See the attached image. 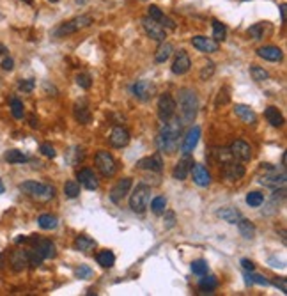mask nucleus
<instances>
[{"label":"nucleus","instance_id":"12","mask_svg":"<svg viewBox=\"0 0 287 296\" xmlns=\"http://www.w3.org/2000/svg\"><path fill=\"white\" fill-rule=\"evenodd\" d=\"M153 92H154V85L151 82H147V80H138V82H135L131 85V94L137 100H140V102H147L153 96Z\"/></svg>","mask_w":287,"mask_h":296},{"label":"nucleus","instance_id":"13","mask_svg":"<svg viewBox=\"0 0 287 296\" xmlns=\"http://www.w3.org/2000/svg\"><path fill=\"white\" fill-rule=\"evenodd\" d=\"M131 183H133V181H131V177H124V179L117 181L116 186L110 190V201H112L114 204H121V203H123V199L126 197L128 191H130Z\"/></svg>","mask_w":287,"mask_h":296},{"label":"nucleus","instance_id":"50","mask_svg":"<svg viewBox=\"0 0 287 296\" xmlns=\"http://www.w3.org/2000/svg\"><path fill=\"white\" fill-rule=\"evenodd\" d=\"M213 73H215V64H213L211 60H209L208 64H204V68H202V71H201V78H202V80H208L209 76L213 75Z\"/></svg>","mask_w":287,"mask_h":296},{"label":"nucleus","instance_id":"27","mask_svg":"<svg viewBox=\"0 0 287 296\" xmlns=\"http://www.w3.org/2000/svg\"><path fill=\"white\" fill-rule=\"evenodd\" d=\"M201 280H199V289L202 291V294H211V291H215L218 285L217 277H213V275H201Z\"/></svg>","mask_w":287,"mask_h":296},{"label":"nucleus","instance_id":"52","mask_svg":"<svg viewBox=\"0 0 287 296\" xmlns=\"http://www.w3.org/2000/svg\"><path fill=\"white\" fill-rule=\"evenodd\" d=\"M175 225V213L165 210V229H172Z\"/></svg>","mask_w":287,"mask_h":296},{"label":"nucleus","instance_id":"34","mask_svg":"<svg viewBox=\"0 0 287 296\" xmlns=\"http://www.w3.org/2000/svg\"><path fill=\"white\" fill-rule=\"evenodd\" d=\"M73 247H75V250H78V252H89L90 248L96 247V241L90 240L89 236H78L75 240V243H73Z\"/></svg>","mask_w":287,"mask_h":296},{"label":"nucleus","instance_id":"44","mask_svg":"<svg viewBox=\"0 0 287 296\" xmlns=\"http://www.w3.org/2000/svg\"><path fill=\"white\" fill-rule=\"evenodd\" d=\"M27 257H29V266H32V268H36V266H39L45 259L41 257V255L38 254V252L34 250V248H30V250H27Z\"/></svg>","mask_w":287,"mask_h":296},{"label":"nucleus","instance_id":"60","mask_svg":"<svg viewBox=\"0 0 287 296\" xmlns=\"http://www.w3.org/2000/svg\"><path fill=\"white\" fill-rule=\"evenodd\" d=\"M30 126H32V128L38 126V123H36V117H30Z\"/></svg>","mask_w":287,"mask_h":296},{"label":"nucleus","instance_id":"63","mask_svg":"<svg viewBox=\"0 0 287 296\" xmlns=\"http://www.w3.org/2000/svg\"><path fill=\"white\" fill-rule=\"evenodd\" d=\"M48 2H52V4H57V2H59V0H48Z\"/></svg>","mask_w":287,"mask_h":296},{"label":"nucleus","instance_id":"64","mask_svg":"<svg viewBox=\"0 0 287 296\" xmlns=\"http://www.w3.org/2000/svg\"><path fill=\"white\" fill-rule=\"evenodd\" d=\"M144 2H146V0H144Z\"/></svg>","mask_w":287,"mask_h":296},{"label":"nucleus","instance_id":"2","mask_svg":"<svg viewBox=\"0 0 287 296\" xmlns=\"http://www.w3.org/2000/svg\"><path fill=\"white\" fill-rule=\"evenodd\" d=\"M179 112H181V119L184 123H194L199 112V100L195 90L192 89H181L179 90Z\"/></svg>","mask_w":287,"mask_h":296},{"label":"nucleus","instance_id":"22","mask_svg":"<svg viewBox=\"0 0 287 296\" xmlns=\"http://www.w3.org/2000/svg\"><path fill=\"white\" fill-rule=\"evenodd\" d=\"M76 177H78V183L83 184V186H85L87 190L92 191V190H98V188H100V181H98L96 174H94L90 169H82V170H78Z\"/></svg>","mask_w":287,"mask_h":296},{"label":"nucleus","instance_id":"48","mask_svg":"<svg viewBox=\"0 0 287 296\" xmlns=\"http://www.w3.org/2000/svg\"><path fill=\"white\" fill-rule=\"evenodd\" d=\"M147 16H149L151 20H154V22H160V20L163 18V13H161V9L158 8V6H151V8L147 9Z\"/></svg>","mask_w":287,"mask_h":296},{"label":"nucleus","instance_id":"29","mask_svg":"<svg viewBox=\"0 0 287 296\" xmlns=\"http://www.w3.org/2000/svg\"><path fill=\"white\" fill-rule=\"evenodd\" d=\"M238 229H239V234H241L245 240H254L255 238V225L250 220H246V218H243V217L239 218Z\"/></svg>","mask_w":287,"mask_h":296},{"label":"nucleus","instance_id":"36","mask_svg":"<svg viewBox=\"0 0 287 296\" xmlns=\"http://www.w3.org/2000/svg\"><path fill=\"white\" fill-rule=\"evenodd\" d=\"M64 195L66 197H69V199H76L80 195V183L75 179L71 181H66V184H64Z\"/></svg>","mask_w":287,"mask_h":296},{"label":"nucleus","instance_id":"31","mask_svg":"<svg viewBox=\"0 0 287 296\" xmlns=\"http://www.w3.org/2000/svg\"><path fill=\"white\" fill-rule=\"evenodd\" d=\"M4 160L8 161V163H27L30 158L18 149H9L8 153L4 154Z\"/></svg>","mask_w":287,"mask_h":296},{"label":"nucleus","instance_id":"24","mask_svg":"<svg viewBox=\"0 0 287 296\" xmlns=\"http://www.w3.org/2000/svg\"><path fill=\"white\" fill-rule=\"evenodd\" d=\"M234 114L246 124H254L257 121V114L250 109L248 105H236L234 107Z\"/></svg>","mask_w":287,"mask_h":296},{"label":"nucleus","instance_id":"39","mask_svg":"<svg viewBox=\"0 0 287 296\" xmlns=\"http://www.w3.org/2000/svg\"><path fill=\"white\" fill-rule=\"evenodd\" d=\"M262 203H264V195H262L261 191H250V193L246 195V204H248L250 208H259Z\"/></svg>","mask_w":287,"mask_h":296},{"label":"nucleus","instance_id":"3","mask_svg":"<svg viewBox=\"0 0 287 296\" xmlns=\"http://www.w3.org/2000/svg\"><path fill=\"white\" fill-rule=\"evenodd\" d=\"M20 190L27 197L38 201V203H48L50 199H53V195H55V188L52 184L38 183V181H25V183L20 184Z\"/></svg>","mask_w":287,"mask_h":296},{"label":"nucleus","instance_id":"62","mask_svg":"<svg viewBox=\"0 0 287 296\" xmlns=\"http://www.w3.org/2000/svg\"><path fill=\"white\" fill-rule=\"evenodd\" d=\"M23 2H27V4H32L34 0H23Z\"/></svg>","mask_w":287,"mask_h":296},{"label":"nucleus","instance_id":"58","mask_svg":"<svg viewBox=\"0 0 287 296\" xmlns=\"http://www.w3.org/2000/svg\"><path fill=\"white\" fill-rule=\"evenodd\" d=\"M285 4L280 6V16H282V22H285Z\"/></svg>","mask_w":287,"mask_h":296},{"label":"nucleus","instance_id":"45","mask_svg":"<svg viewBox=\"0 0 287 296\" xmlns=\"http://www.w3.org/2000/svg\"><path fill=\"white\" fill-rule=\"evenodd\" d=\"M192 271L195 275H204L208 273V262L202 261V259H197V261L192 262Z\"/></svg>","mask_w":287,"mask_h":296},{"label":"nucleus","instance_id":"20","mask_svg":"<svg viewBox=\"0 0 287 296\" xmlns=\"http://www.w3.org/2000/svg\"><path fill=\"white\" fill-rule=\"evenodd\" d=\"M199 140H201V128L199 126H194L188 130V133L184 135L183 139V146H181V151L183 153H192V151L197 147Z\"/></svg>","mask_w":287,"mask_h":296},{"label":"nucleus","instance_id":"30","mask_svg":"<svg viewBox=\"0 0 287 296\" xmlns=\"http://www.w3.org/2000/svg\"><path fill=\"white\" fill-rule=\"evenodd\" d=\"M264 116L273 128H280L283 124V116L280 114V110L276 109V107H268V109L264 110Z\"/></svg>","mask_w":287,"mask_h":296},{"label":"nucleus","instance_id":"43","mask_svg":"<svg viewBox=\"0 0 287 296\" xmlns=\"http://www.w3.org/2000/svg\"><path fill=\"white\" fill-rule=\"evenodd\" d=\"M246 277V282L248 284H259V285H269V282L266 280L262 275H257V273H254V271H248V273L245 275Z\"/></svg>","mask_w":287,"mask_h":296},{"label":"nucleus","instance_id":"19","mask_svg":"<svg viewBox=\"0 0 287 296\" xmlns=\"http://www.w3.org/2000/svg\"><path fill=\"white\" fill-rule=\"evenodd\" d=\"M190 172H192V176H194L195 184H199V186H202V188L211 184V174H209V170L206 169L204 165H201V163H194Z\"/></svg>","mask_w":287,"mask_h":296},{"label":"nucleus","instance_id":"25","mask_svg":"<svg viewBox=\"0 0 287 296\" xmlns=\"http://www.w3.org/2000/svg\"><path fill=\"white\" fill-rule=\"evenodd\" d=\"M11 266L15 271H23L29 266V257H27V250H16L11 255Z\"/></svg>","mask_w":287,"mask_h":296},{"label":"nucleus","instance_id":"5","mask_svg":"<svg viewBox=\"0 0 287 296\" xmlns=\"http://www.w3.org/2000/svg\"><path fill=\"white\" fill-rule=\"evenodd\" d=\"M261 170H264V174L261 176V179H259V183L264 184V186L268 188H282L283 184H285V172H278V169H275V167H271L269 163H262Z\"/></svg>","mask_w":287,"mask_h":296},{"label":"nucleus","instance_id":"7","mask_svg":"<svg viewBox=\"0 0 287 296\" xmlns=\"http://www.w3.org/2000/svg\"><path fill=\"white\" fill-rule=\"evenodd\" d=\"M94 160H96V167L103 177H112L117 172L116 160H114V156L109 151H98Z\"/></svg>","mask_w":287,"mask_h":296},{"label":"nucleus","instance_id":"53","mask_svg":"<svg viewBox=\"0 0 287 296\" xmlns=\"http://www.w3.org/2000/svg\"><path fill=\"white\" fill-rule=\"evenodd\" d=\"M229 89L227 87H224V89H220V92H218V100H217V107H220V103L222 105H225V103L229 102Z\"/></svg>","mask_w":287,"mask_h":296},{"label":"nucleus","instance_id":"6","mask_svg":"<svg viewBox=\"0 0 287 296\" xmlns=\"http://www.w3.org/2000/svg\"><path fill=\"white\" fill-rule=\"evenodd\" d=\"M149 199H151V188L146 186V184H138L133 193H131L130 208L135 213H144L147 210V206H149Z\"/></svg>","mask_w":287,"mask_h":296},{"label":"nucleus","instance_id":"35","mask_svg":"<svg viewBox=\"0 0 287 296\" xmlns=\"http://www.w3.org/2000/svg\"><path fill=\"white\" fill-rule=\"evenodd\" d=\"M38 224L41 229H45V231H53V229L59 225V220H57V217H53V215H41V217L38 218Z\"/></svg>","mask_w":287,"mask_h":296},{"label":"nucleus","instance_id":"21","mask_svg":"<svg viewBox=\"0 0 287 296\" xmlns=\"http://www.w3.org/2000/svg\"><path fill=\"white\" fill-rule=\"evenodd\" d=\"M137 167L138 169H144V170H151V172H160V170L163 169V161H161L160 154H153V156L138 160Z\"/></svg>","mask_w":287,"mask_h":296},{"label":"nucleus","instance_id":"11","mask_svg":"<svg viewBox=\"0 0 287 296\" xmlns=\"http://www.w3.org/2000/svg\"><path fill=\"white\" fill-rule=\"evenodd\" d=\"M142 25H144V30H146L147 36H149L151 39H154V41H160V43L165 41V38H167V32H165V29L158 22L151 20L149 16H146V18L142 20Z\"/></svg>","mask_w":287,"mask_h":296},{"label":"nucleus","instance_id":"8","mask_svg":"<svg viewBox=\"0 0 287 296\" xmlns=\"http://www.w3.org/2000/svg\"><path fill=\"white\" fill-rule=\"evenodd\" d=\"M175 109H177V105H175V100L168 92L161 94V96L158 97V117H160L163 123L174 117Z\"/></svg>","mask_w":287,"mask_h":296},{"label":"nucleus","instance_id":"33","mask_svg":"<svg viewBox=\"0 0 287 296\" xmlns=\"http://www.w3.org/2000/svg\"><path fill=\"white\" fill-rule=\"evenodd\" d=\"M96 261L100 266L103 268H112L114 264H116V255H114V252L110 250H103L100 252V254L96 255Z\"/></svg>","mask_w":287,"mask_h":296},{"label":"nucleus","instance_id":"41","mask_svg":"<svg viewBox=\"0 0 287 296\" xmlns=\"http://www.w3.org/2000/svg\"><path fill=\"white\" fill-rule=\"evenodd\" d=\"M250 75H252V78H254L255 82H266V80L269 78V73L266 71L264 68H259V66H252V68H250Z\"/></svg>","mask_w":287,"mask_h":296},{"label":"nucleus","instance_id":"14","mask_svg":"<svg viewBox=\"0 0 287 296\" xmlns=\"http://www.w3.org/2000/svg\"><path fill=\"white\" fill-rule=\"evenodd\" d=\"M229 151H231L232 158H236V160H239V161L252 160V147L246 142H243V140H234V142L231 144V147H229Z\"/></svg>","mask_w":287,"mask_h":296},{"label":"nucleus","instance_id":"55","mask_svg":"<svg viewBox=\"0 0 287 296\" xmlns=\"http://www.w3.org/2000/svg\"><path fill=\"white\" fill-rule=\"evenodd\" d=\"M13 68H15V60H13L11 57L4 59V62H2V69H4V71H13Z\"/></svg>","mask_w":287,"mask_h":296},{"label":"nucleus","instance_id":"49","mask_svg":"<svg viewBox=\"0 0 287 296\" xmlns=\"http://www.w3.org/2000/svg\"><path fill=\"white\" fill-rule=\"evenodd\" d=\"M75 275H76L78 278H89L90 275H92V270H90V268L87 266V264H80V266L75 270Z\"/></svg>","mask_w":287,"mask_h":296},{"label":"nucleus","instance_id":"10","mask_svg":"<svg viewBox=\"0 0 287 296\" xmlns=\"http://www.w3.org/2000/svg\"><path fill=\"white\" fill-rule=\"evenodd\" d=\"M222 176L227 181H239L245 176V167L238 161H234V158L229 161H225L224 167H222Z\"/></svg>","mask_w":287,"mask_h":296},{"label":"nucleus","instance_id":"28","mask_svg":"<svg viewBox=\"0 0 287 296\" xmlns=\"http://www.w3.org/2000/svg\"><path fill=\"white\" fill-rule=\"evenodd\" d=\"M172 52H174V46H172L170 43L161 41L160 46H158V50H156V53H154V60H156L158 64L167 62V60L170 59Z\"/></svg>","mask_w":287,"mask_h":296},{"label":"nucleus","instance_id":"57","mask_svg":"<svg viewBox=\"0 0 287 296\" xmlns=\"http://www.w3.org/2000/svg\"><path fill=\"white\" fill-rule=\"evenodd\" d=\"M275 285H276V287H280V291H282V292H287V282H285V278H276Z\"/></svg>","mask_w":287,"mask_h":296},{"label":"nucleus","instance_id":"1","mask_svg":"<svg viewBox=\"0 0 287 296\" xmlns=\"http://www.w3.org/2000/svg\"><path fill=\"white\" fill-rule=\"evenodd\" d=\"M179 137H181V123H179V119L165 121L156 137L158 151L165 154H174L177 151Z\"/></svg>","mask_w":287,"mask_h":296},{"label":"nucleus","instance_id":"56","mask_svg":"<svg viewBox=\"0 0 287 296\" xmlns=\"http://www.w3.org/2000/svg\"><path fill=\"white\" fill-rule=\"evenodd\" d=\"M241 266L245 268L246 271H254V270H255L254 262L250 261V259H241Z\"/></svg>","mask_w":287,"mask_h":296},{"label":"nucleus","instance_id":"17","mask_svg":"<svg viewBox=\"0 0 287 296\" xmlns=\"http://www.w3.org/2000/svg\"><path fill=\"white\" fill-rule=\"evenodd\" d=\"M194 48H197L202 53H215L218 52V41H215L213 38H206V36H195L192 39Z\"/></svg>","mask_w":287,"mask_h":296},{"label":"nucleus","instance_id":"37","mask_svg":"<svg viewBox=\"0 0 287 296\" xmlns=\"http://www.w3.org/2000/svg\"><path fill=\"white\" fill-rule=\"evenodd\" d=\"M227 36V29L224 23H220L218 20H213V39L215 41H224Z\"/></svg>","mask_w":287,"mask_h":296},{"label":"nucleus","instance_id":"40","mask_svg":"<svg viewBox=\"0 0 287 296\" xmlns=\"http://www.w3.org/2000/svg\"><path fill=\"white\" fill-rule=\"evenodd\" d=\"M11 114L15 119H23L25 116V109H23V103L20 102L18 97H13L11 100Z\"/></svg>","mask_w":287,"mask_h":296},{"label":"nucleus","instance_id":"46","mask_svg":"<svg viewBox=\"0 0 287 296\" xmlns=\"http://www.w3.org/2000/svg\"><path fill=\"white\" fill-rule=\"evenodd\" d=\"M39 151H41V154H43V156H46V158H55V156H57L55 147H53L52 144H48V142L41 144V147H39Z\"/></svg>","mask_w":287,"mask_h":296},{"label":"nucleus","instance_id":"61","mask_svg":"<svg viewBox=\"0 0 287 296\" xmlns=\"http://www.w3.org/2000/svg\"><path fill=\"white\" fill-rule=\"evenodd\" d=\"M4 191H6V188H4V183H2V179H0V195L4 193Z\"/></svg>","mask_w":287,"mask_h":296},{"label":"nucleus","instance_id":"47","mask_svg":"<svg viewBox=\"0 0 287 296\" xmlns=\"http://www.w3.org/2000/svg\"><path fill=\"white\" fill-rule=\"evenodd\" d=\"M76 83H78L82 89H90V85H92L90 76L87 75V73H80V75H76Z\"/></svg>","mask_w":287,"mask_h":296},{"label":"nucleus","instance_id":"15","mask_svg":"<svg viewBox=\"0 0 287 296\" xmlns=\"http://www.w3.org/2000/svg\"><path fill=\"white\" fill-rule=\"evenodd\" d=\"M32 243H34L32 248L38 252L43 259H53L57 255L55 245H53L50 240H38V238H32Z\"/></svg>","mask_w":287,"mask_h":296},{"label":"nucleus","instance_id":"9","mask_svg":"<svg viewBox=\"0 0 287 296\" xmlns=\"http://www.w3.org/2000/svg\"><path fill=\"white\" fill-rule=\"evenodd\" d=\"M192 167H194V158L190 156V153H184L183 158H181V160L175 163L174 170H172V176H174V179L184 181L188 176H190Z\"/></svg>","mask_w":287,"mask_h":296},{"label":"nucleus","instance_id":"4","mask_svg":"<svg viewBox=\"0 0 287 296\" xmlns=\"http://www.w3.org/2000/svg\"><path fill=\"white\" fill-rule=\"evenodd\" d=\"M92 23V16L89 15H82V16H76V18L69 20V22H64L53 30V38H64V36H69V34H75L78 30L85 29Z\"/></svg>","mask_w":287,"mask_h":296},{"label":"nucleus","instance_id":"54","mask_svg":"<svg viewBox=\"0 0 287 296\" xmlns=\"http://www.w3.org/2000/svg\"><path fill=\"white\" fill-rule=\"evenodd\" d=\"M158 23H160V25L163 27V29H165V27H167V29H175V23L172 22L170 18H167V16H165V15H163V18H161Z\"/></svg>","mask_w":287,"mask_h":296},{"label":"nucleus","instance_id":"23","mask_svg":"<svg viewBox=\"0 0 287 296\" xmlns=\"http://www.w3.org/2000/svg\"><path fill=\"white\" fill-rule=\"evenodd\" d=\"M257 55L264 60H271V62H278L282 60L283 53L278 46H262V48L257 50Z\"/></svg>","mask_w":287,"mask_h":296},{"label":"nucleus","instance_id":"59","mask_svg":"<svg viewBox=\"0 0 287 296\" xmlns=\"http://www.w3.org/2000/svg\"><path fill=\"white\" fill-rule=\"evenodd\" d=\"M6 52H8V48H6V46H4V45H2V43H0V57L4 55V53H6Z\"/></svg>","mask_w":287,"mask_h":296},{"label":"nucleus","instance_id":"18","mask_svg":"<svg viewBox=\"0 0 287 296\" xmlns=\"http://www.w3.org/2000/svg\"><path fill=\"white\" fill-rule=\"evenodd\" d=\"M130 133H128V130H124L123 126H116L112 130V133H110L109 140H110V146L112 147H117V149H121V147H126L128 144H130Z\"/></svg>","mask_w":287,"mask_h":296},{"label":"nucleus","instance_id":"16","mask_svg":"<svg viewBox=\"0 0 287 296\" xmlns=\"http://www.w3.org/2000/svg\"><path fill=\"white\" fill-rule=\"evenodd\" d=\"M190 66H192V60L188 57V53L184 50H179L174 62H172V73L174 75H184V73L190 71Z\"/></svg>","mask_w":287,"mask_h":296},{"label":"nucleus","instance_id":"42","mask_svg":"<svg viewBox=\"0 0 287 296\" xmlns=\"http://www.w3.org/2000/svg\"><path fill=\"white\" fill-rule=\"evenodd\" d=\"M248 36L252 39H262L264 38V23H255L248 29Z\"/></svg>","mask_w":287,"mask_h":296},{"label":"nucleus","instance_id":"51","mask_svg":"<svg viewBox=\"0 0 287 296\" xmlns=\"http://www.w3.org/2000/svg\"><path fill=\"white\" fill-rule=\"evenodd\" d=\"M34 85H36V80L34 78H29V80H22L18 85L20 90H23V92H30V90L34 89Z\"/></svg>","mask_w":287,"mask_h":296},{"label":"nucleus","instance_id":"32","mask_svg":"<svg viewBox=\"0 0 287 296\" xmlns=\"http://www.w3.org/2000/svg\"><path fill=\"white\" fill-rule=\"evenodd\" d=\"M73 114H75V119L78 121L80 124H89L90 123V110L87 109L85 105L76 103L75 109H73Z\"/></svg>","mask_w":287,"mask_h":296},{"label":"nucleus","instance_id":"38","mask_svg":"<svg viewBox=\"0 0 287 296\" xmlns=\"http://www.w3.org/2000/svg\"><path fill=\"white\" fill-rule=\"evenodd\" d=\"M165 210H167V199L165 197H154L153 203H151V211H153L154 215H163Z\"/></svg>","mask_w":287,"mask_h":296},{"label":"nucleus","instance_id":"26","mask_svg":"<svg viewBox=\"0 0 287 296\" xmlns=\"http://www.w3.org/2000/svg\"><path fill=\"white\" fill-rule=\"evenodd\" d=\"M217 217L222 218L224 222H227V224H238L239 218H241V213H239L236 208H220V210L217 211Z\"/></svg>","mask_w":287,"mask_h":296}]
</instances>
